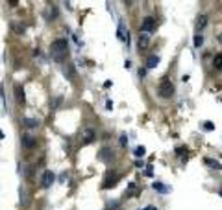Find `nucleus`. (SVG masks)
<instances>
[{"instance_id":"16","label":"nucleus","mask_w":222,"mask_h":210,"mask_svg":"<svg viewBox=\"0 0 222 210\" xmlns=\"http://www.w3.org/2000/svg\"><path fill=\"white\" fill-rule=\"evenodd\" d=\"M213 66H215L217 70H222V52L213 57Z\"/></svg>"},{"instance_id":"2","label":"nucleus","mask_w":222,"mask_h":210,"mask_svg":"<svg viewBox=\"0 0 222 210\" xmlns=\"http://www.w3.org/2000/svg\"><path fill=\"white\" fill-rule=\"evenodd\" d=\"M157 94H159L161 98H165V100L172 98V96H174V85H172L169 79H163V81L159 83V87H157Z\"/></svg>"},{"instance_id":"18","label":"nucleus","mask_w":222,"mask_h":210,"mask_svg":"<svg viewBox=\"0 0 222 210\" xmlns=\"http://www.w3.org/2000/svg\"><path fill=\"white\" fill-rule=\"evenodd\" d=\"M133 153H135V157H145V153H146V149H145V146H137Z\"/></svg>"},{"instance_id":"26","label":"nucleus","mask_w":222,"mask_h":210,"mask_svg":"<svg viewBox=\"0 0 222 210\" xmlns=\"http://www.w3.org/2000/svg\"><path fill=\"white\" fill-rule=\"evenodd\" d=\"M145 210H157V208H154V207H146Z\"/></svg>"},{"instance_id":"5","label":"nucleus","mask_w":222,"mask_h":210,"mask_svg":"<svg viewBox=\"0 0 222 210\" xmlns=\"http://www.w3.org/2000/svg\"><path fill=\"white\" fill-rule=\"evenodd\" d=\"M120 179V173L119 172H109L107 173V177L104 179V184H102V188L104 190H107V188H113L115 184H117V181Z\"/></svg>"},{"instance_id":"12","label":"nucleus","mask_w":222,"mask_h":210,"mask_svg":"<svg viewBox=\"0 0 222 210\" xmlns=\"http://www.w3.org/2000/svg\"><path fill=\"white\" fill-rule=\"evenodd\" d=\"M148 42H150V39H148V35H146V33L139 35V41H137V46H139V50H145V48L148 46Z\"/></svg>"},{"instance_id":"28","label":"nucleus","mask_w":222,"mask_h":210,"mask_svg":"<svg viewBox=\"0 0 222 210\" xmlns=\"http://www.w3.org/2000/svg\"><path fill=\"white\" fill-rule=\"evenodd\" d=\"M219 194H220V196H222V190H220V192H219Z\"/></svg>"},{"instance_id":"9","label":"nucleus","mask_w":222,"mask_h":210,"mask_svg":"<svg viewBox=\"0 0 222 210\" xmlns=\"http://www.w3.org/2000/svg\"><path fill=\"white\" fill-rule=\"evenodd\" d=\"M15 100L19 105H24L26 103V96H24V89L20 85H15Z\"/></svg>"},{"instance_id":"1","label":"nucleus","mask_w":222,"mask_h":210,"mask_svg":"<svg viewBox=\"0 0 222 210\" xmlns=\"http://www.w3.org/2000/svg\"><path fill=\"white\" fill-rule=\"evenodd\" d=\"M50 53H52L54 61L63 63L67 59V55H69V42H67V39H56V41H52Z\"/></svg>"},{"instance_id":"24","label":"nucleus","mask_w":222,"mask_h":210,"mask_svg":"<svg viewBox=\"0 0 222 210\" xmlns=\"http://www.w3.org/2000/svg\"><path fill=\"white\" fill-rule=\"evenodd\" d=\"M146 76V68H139V77H145Z\"/></svg>"},{"instance_id":"23","label":"nucleus","mask_w":222,"mask_h":210,"mask_svg":"<svg viewBox=\"0 0 222 210\" xmlns=\"http://www.w3.org/2000/svg\"><path fill=\"white\" fill-rule=\"evenodd\" d=\"M120 144H122V146H126V144H128V137H126V133H122V135H120Z\"/></svg>"},{"instance_id":"22","label":"nucleus","mask_w":222,"mask_h":210,"mask_svg":"<svg viewBox=\"0 0 222 210\" xmlns=\"http://www.w3.org/2000/svg\"><path fill=\"white\" fill-rule=\"evenodd\" d=\"M204 129H206V131H211V129H215V125H213L211 122H204Z\"/></svg>"},{"instance_id":"19","label":"nucleus","mask_w":222,"mask_h":210,"mask_svg":"<svg viewBox=\"0 0 222 210\" xmlns=\"http://www.w3.org/2000/svg\"><path fill=\"white\" fill-rule=\"evenodd\" d=\"M204 42V35H195V48H200Z\"/></svg>"},{"instance_id":"13","label":"nucleus","mask_w":222,"mask_h":210,"mask_svg":"<svg viewBox=\"0 0 222 210\" xmlns=\"http://www.w3.org/2000/svg\"><path fill=\"white\" fill-rule=\"evenodd\" d=\"M159 55H150L148 59H146V68H156L157 65H159Z\"/></svg>"},{"instance_id":"27","label":"nucleus","mask_w":222,"mask_h":210,"mask_svg":"<svg viewBox=\"0 0 222 210\" xmlns=\"http://www.w3.org/2000/svg\"><path fill=\"white\" fill-rule=\"evenodd\" d=\"M219 41H220V42H222V33H220V35H219Z\"/></svg>"},{"instance_id":"4","label":"nucleus","mask_w":222,"mask_h":210,"mask_svg":"<svg viewBox=\"0 0 222 210\" xmlns=\"http://www.w3.org/2000/svg\"><path fill=\"white\" fill-rule=\"evenodd\" d=\"M139 30H141L143 33H152V31L156 30V18H154V17H146V18H143Z\"/></svg>"},{"instance_id":"10","label":"nucleus","mask_w":222,"mask_h":210,"mask_svg":"<svg viewBox=\"0 0 222 210\" xmlns=\"http://www.w3.org/2000/svg\"><path fill=\"white\" fill-rule=\"evenodd\" d=\"M26 129H35L37 125H39V122L35 120V118H22V122H20Z\"/></svg>"},{"instance_id":"17","label":"nucleus","mask_w":222,"mask_h":210,"mask_svg":"<svg viewBox=\"0 0 222 210\" xmlns=\"http://www.w3.org/2000/svg\"><path fill=\"white\" fill-rule=\"evenodd\" d=\"M204 162H206V164H209V166H213L215 170H222V164L219 162V160H213V159H204Z\"/></svg>"},{"instance_id":"25","label":"nucleus","mask_w":222,"mask_h":210,"mask_svg":"<svg viewBox=\"0 0 222 210\" xmlns=\"http://www.w3.org/2000/svg\"><path fill=\"white\" fill-rule=\"evenodd\" d=\"M106 107H107V111H111V109H113V103H111V101H107V103H106Z\"/></svg>"},{"instance_id":"7","label":"nucleus","mask_w":222,"mask_h":210,"mask_svg":"<svg viewBox=\"0 0 222 210\" xmlns=\"http://www.w3.org/2000/svg\"><path fill=\"white\" fill-rule=\"evenodd\" d=\"M113 157H115V155H113V149H109V148H102L100 153H98V159H100L102 162H109Z\"/></svg>"},{"instance_id":"6","label":"nucleus","mask_w":222,"mask_h":210,"mask_svg":"<svg viewBox=\"0 0 222 210\" xmlns=\"http://www.w3.org/2000/svg\"><path fill=\"white\" fill-rule=\"evenodd\" d=\"M20 144H22V148H26V149H33L35 144H37V138H33L31 135H22V137H20Z\"/></svg>"},{"instance_id":"8","label":"nucleus","mask_w":222,"mask_h":210,"mask_svg":"<svg viewBox=\"0 0 222 210\" xmlns=\"http://www.w3.org/2000/svg\"><path fill=\"white\" fill-rule=\"evenodd\" d=\"M56 181V175H54V172H50V170H46L44 173H43V179H41V183H43V186L44 188H48L52 183Z\"/></svg>"},{"instance_id":"20","label":"nucleus","mask_w":222,"mask_h":210,"mask_svg":"<svg viewBox=\"0 0 222 210\" xmlns=\"http://www.w3.org/2000/svg\"><path fill=\"white\" fill-rule=\"evenodd\" d=\"M20 205H22V207L28 205V197H26V192H24L22 188H20Z\"/></svg>"},{"instance_id":"15","label":"nucleus","mask_w":222,"mask_h":210,"mask_svg":"<svg viewBox=\"0 0 222 210\" xmlns=\"http://www.w3.org/2000/svg\"><path fill=\"white\" fill-rule=\"evenodd\" d=\"M152 188H154V190H157V192H163V194L170 192V188H169V186H165V184H161V183H152Z\"/></svg>"},{"instance_id":"3","label":"nucleus","mask_w":222,"mask_h":210,"mask_svg":"<svg viewBox=\"0 0 222 210\" xmlns=\"http://www.w3.org/2000/svg\"><path fill=\"white\" fill-rule=\"evenodd\" d=\"M94 138H96V131L91 129V127H87V129H83L82 135H80V144H82V146H89V144L94 142Z\"/></svg>"},{"instance_id":"21","label":"nucleus","mask_w":222,"mask_h":210,"mask_svg":"<svg viewBox=\"0 0 222 210\" xmlns=\"http://www.w3.org/2000/svg\"><path fill=\"white\" fill-rule=\"evenodd\" d=\"M183 153H187V148H185V146H180V148H176V155H178V157H182Z\"/></svg>"},{"instance_id":"14","label":"nucleus","mask_w":222,"mask_h":210,"mask_svg":"<svg viewBox=\"0 0 222 210\" xmlns=\"http://www.w3.org/2000/svg\"><path fill=\"white\" fill-rule=\"evenodd\" d=\"M206 26H207V17H206V15H200L198 20H196V30L200 31V30H204Z\"/></svg>"},{"instance_id":"11","label":"nucleus","mask_w":222,"mask_h":210,"mask_svg":"<svg viewBox=\"0 0 222 210\" xmlns=\"http://www.w3.org/2000/svg\"><path fill=\"white\" fill-rule=\"evenodd\" d=\"M63 74H65L69 79H76V70H74V65H67V66H63Z\"/></svg>"}]
</instances>
